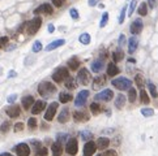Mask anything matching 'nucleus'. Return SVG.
I'll list each match as a JSON object with an SVG mask.
<instances>
[{
    "label": "nucleus",
    "instance_id": "1",
    "mask_svg": "<svg viewBox=\"0 0 158 156\" xmlns=\"http://www.w3.org/2000/svg\"><path fill=\"white\" fill-rule=\"evenodd\" d=\"M38 92L43 98L51 96L54 92H56V86L52 85L51 82H41L38 86Z\"/></svg>",
    "mask_w": 158,
    "mask_h": 156
},
{
    "label": "nucleus",
    "instance_id": "2",
    "mask_svg": "<svg viewBox=\"0 0 158 156\" xmlns=\"http://www.w3.org/2000/svg\"><path fill=\"white\" fill-rule=\"evenodd\" d=\"M111 85L114 86L115 88L118 90H129L132 87V81L128 80L127 77H119V78H115V80L111 81Z\"/></svg>",
    "mask_w": 158,
    "mask_h": 156
},
{
    "label": "nucleus",
    "instance_id": "3",
    "mask_svg": "<svg viewBox=\"0 0 158 156\" xmlns=\"http://www.w3.org/2000/svg\"><path fill=\"white\" fill-rule=\"evenodd\" d=\"M68 77H69V72L65 66H60V68H58L52 73V81L56 82V83H60V82L65 81Z\"/></svg>",
    "mask_w": 158,
    "mask_h": 156
},
{
    "label": "nucleus",
    "instance_id": "4",
    "mask_svg": "<svg viewBox=\"0 0 158 156\" xmlns=\"http://www.w3.org/2000/svg\"><path fill=\"white\" fill-rule=\"evenodd\" d=\"M77 81H78V83H80V85L86 86L90 81H92L90 72L86 68H81L80 70H78V73H77Z\"/></svg>",
    "mask_w": 158,
    "mask_h": 156
},
{
    "label": "nucleus",
    "instance_id": "5",
    "mask_svg": "<svg viewBox=\"0 0 158 156\" xmlns=\"http://www.w3.org/2000/svg\"><path fill=\"white\" fill-rule=\"evenodd\" d=\"M65 151H67V154L71 155V156L77 155V152H78V142H77L76 138H73V136H72V138H69L68 140H67Z\"/></svg>",
    "mask_w": 158,
    "mask_h": 156
},
{
    "label": "nucleus",
    "instance_id": "6",
    "mask_svg": "<svg viewBox=\"0 0 158 156\" xmlns=\"http://www.w3.org/2000/svg\"><path fill=\"white\" fill-rule=\"evenodd\" d=\"M42 25V18L41 17H34L33 20H30L27 23V34L29 35H34L37 31L39 30V27Z\"/></svg>",
    "mask_w": 158,
    "mask_h": 156
},
{
    "label": "nucleus",
    "instance_id": "7",
    "mask_svg": "<svg viewBox=\"0 0 158 156\" xmlns=\"http://www.w3.org/2000/svg\"><path fill=\"white\" fill-rule=\"evenodd\" d=\"M114 98V91L110 88H105L100 91L97 94L96 96H94V100L96 101H110Z\"/></svg>",
    "mask_w": 158,
    "mask_h": 156
},
{
    "label": "nucleus",
    "instance_id": "8",
    "mask_svg": "<svg viewBox=\"0 0 158 156\" xmlns=\"http://www.w3.org/2000/svg\"><path fill=\"white\" fill-rule=\"evenodd\" d=\"M89 95H90L89 90H81V91L77 94L76 99H74V105H76V107H82V105H85Z\"/></svg>",
    "mask_w": 158,
    "mask_h": 156
},
{
    "label": "nucleus",
    "instance_id": "9",
    "mask_svg": "<svg viewBox=\"0 0 158 156\" xmlns=\"http://www.w3.org/2000/svg\"><path fill=\"white\" fill-rule=\"evenodd\" d=\"M58 107H59V103H56V101H54V103H51L49 107H47L46 109V113H45V120L46 121H52L55 115H56V111H58Z\"/></svg>",
    "mask_w": 158,
    "mask_h": 156
},
{
    "label": "nucleus",
    "instance_id": "10",
    "mask_svg": "<svg viewBox=\"0 0 158 156\" xmlns=\"http://www.w3.org/2000/svg\"><path fill=\"white\" fill-rule=\"evenodd\" d=\"M14 151L17 154V156H29L30 155V147L26 143H18L14 147Z\"/></svg>",
    "mask_w": 158,
    "mask_h": 156
},
{
    "label": "nucleus",
    "instance_id": "11",
    "mask_svg": "<svg viewBox=\"0 0 158 156\" xmlns=\"http://www.w3.org/2000/svg\"><path fill=\"white\" fill-rule=\"evenodd\" d=\"M97 151V144L93 140H89V142L85 143L84 146V156H93Z\"/></svg>",
    "mask_w": 158,
    "mask_h": 156
},
{
    "label": "nucleus",
    "instance_id": "12",
    "mask_svg": "<svg viewBox=\"0 0 158 156\" xmlns=\"http://www.w3.org/2000/svg\"><path fill=\"white\" fill-rule=\"evenodd\" d=\"M90 118V116L88 115V112L85 111H76L73 112V120L76 122H86Z\"/></svg>",
    "mask_w": 158,
    "mask_h": 156
},
{
    "label": "nucleus",
    "instance_id": "13",
    "mask_svg": "<svg viewBox=\"0 0 158 156\" xmlns=\"http://www.w3.org/2000/svg\"><path fill=\"white\" fill-rule=\"evenodd\" d=\"M143 27H144V22H143V20L141 18H136L135 21H133L131 23V33L132 34H139L141 33V30H143Z\"/></svg>",
    "mask_w": 158,
    "mask_h": 156
},
{
    "label": "nucleus",
    "instance_id": "14",
    "mask_svg": "<svg viewBox=\"0 0 158 156\" xmlns=\"http://www.w3.org/2000/svg\"><path fill=\"white\" fill-rule=\"evenodd\" d=\"M5 113L11 117V118H16V117H18L20 113H21V108H20L18 105H16V104L9 105V107L5 109Z\"/></svg>",
    "mask_w": 158,
    "mask_h": 156
},
{
    "label": "nucleus",
    "instance_id": "15",
    "mask_svg": "<svg viewBox=\"0 0 158 156\" xmlns=\"http://www.w3.org/2000/svg\"><path fill=\"white\" fill-rule=\"evenodd\" d=\"M45 108H46V101L37 100L33 104V107H31V113H33V115H39V113H41Z\"/></svg>",
    "mask_w": 158,
    "mask_h": 156
},
{
    "label": "nucleus",
    "instance_id": "16",
    "mask_svg": "<svg viewBox=\"0 0 158 156\" xmlns=\"http://www.w3.org/2000/svg\"><path fill=\"white\" fill-rule=\"evenodd\" d=\"M54 12L52 7L50 5V4H42V5H39L38 8H35L34 9V14H39V13H46V14H51Z\"/></svg>",
    "mask_w": 158,
    "mask_h": 156
},
{
    "label": "nucleus",
    "instance_id": "17",
    "mask_svg": "<svg viewBox=\"0 0 158 156\" xmlns=\"http://www.w3.org/2000/svg\"><path fill=\"white\" fill-rule=\"evenodd\" d=\"M110 143H111V142H110V139L106 138V136H100L98 140L96 142L98 150H107L109 146H110Z\"/></svg>",
    "mask_w": 158,
    "mask_h": 156
},
{
    "label": "nucleus",
    "instance_id": "18",
    "mask_svg": "<svg viewBox=\"0 0 158 156\" xmlns=\"http://www.w3.org/2000/svg\"><path fill=\"white\" fill-rule=\"evenodd\" d=\"M103 68H105L103 60H94L92 62V65H90V69H92V72H94V73H101Z\"/></svg>",
    "mask_w": 158,
    "mask_h": 156
},
{
    "label": "nucleus",
    "instance_id": "19",
    "mask_svg": "<svg viewBox=\"0 0 158 156\" xmlns=\"http://www.w3.org/2000/svg\"><path fill=\"white\" fill-rule=\"evenodd\" d=\"M34 103H35V100H34V98L31 96V95H26V96H24V98H22V100H21V104H22L24 109H29V108H31Z\"/></svg>",
    "mask_w": 158,
    "mask_h": 156
},
{
    "label": "nucleus",
    "instance_id": "20",
    "mask_svg": "<svg viewBox=\"0 0 158 156\" xmlns=\"http://www.w3.org/2000/svg\"><path fill=\"white\" fill-rule=\"evenodd\" d=\"M68 120H69V109L63 108L62 112L59 113V116H58V121L60 124H65V122H68Z\"/></svg>",
    "mask_w": 158,
    "mask_h": 156
},
{
    "label": "nucleus",
    "instance_id": "21",
    "mask_svg": "<svg viewBox=\"0 0 158 156\" xmlns=\"http://www.w3.org/2000/svg\"><path fill=\"white\" fill-rule=\"evenodd\" d=\"M64 43H65L64 39H56V40L51 42L50 44H47V46H46V51H52V50H56V48H59V47L64 46Z\"/></svg>",
    "mask_w": 158,
    "mask_h": 156
},
{
    "label": "nucleus",
    "instance_id": "22",
    "mask_svg": "<svg viewBox=\"0 0 158 156\" xmlns=\"http://www.w3.org/2000/svg\"><path fill=\"white\" fill-rule=\"evenodd\" d=\"M116 74H119V68L116 66L115 62H109L107 64V76L115 77Z\"/></svg>",
    "mask_w": 158,
    "mask_h": 156
},
{
    "label": "nucleus",
    "instance_id": "23",
    "mask_svg": "<svg viewBox=\"0 0 158 156\" xmlns=\"http://www.w3.org/2000/svg\"><path fill=\"white\" fill-rule=\"evenodd\" d=\"M137 46H139V40H137V38L136 37L129 38V40H128V52L133 53L137 50Z\"/></svg>",
    "mask_w": 158,
    "mask_h": 156
},
{
    "label": "nucleus",
    "instance_id": "24",
    "mask_svg": "<svg viewBox=\"0 0 158 156\" xmlns=\"http://www.w3.org/2000/svg\"><path fill=\"white\" fill-rule=\"evenodd\" d=\"M51 151H52V156H62L63 154V144L55 142L51 146Z\"/></svg>",
    "mask_w": 158,
    "mask_h": 156
},
{
    "label": "nucleus",
    "instance_id": "25",
    "mask_svg": "<svg viewBox=\"0 0 158 156\" xmlns=\"http://www.w3.org/2000/svg\"><path fill=\"white\" fill-rule=\"evenodd\" d=\"M125 101H127V98H125L123 94H119V95L115 98V107L118 109H122L125 105Z\"/></svg>",
    "mask_w": 158,
    "mask_h": 156
},
{
    "label": "nucleus",
    "instance_id": "26",
    "mask_svg": "<svg viewBox=\"0 0 158 156\" xmlns=\"http://www.w3.org/2000/svg\"><path fill=\"white\" fill-rule=\"evenodd\" d=\"M106 83V77L105 76H98L97 78H94V81H93V88H100L102 87Z\"/></svg>",
    "mask_w": 158,
    "mask_h": 156
},
{
    "label": "nucleus",
    "instance_id": "27",
    "mask_svg": "<svg viewBox=\"0 0 158 156\" xmlns=\"http://www.w3.org/2000/svg\"><path fill=\"white\" fill-rule=\"evenodd\" d=\"M72 99H73V96H72V94H69V92H60L59 94V101L63 104L69 103Z\"/></svg>",
    "mask_w": 158,
    "mask_h": 156
},
{
    "label": "nucleus",
    "instance_id": "28",
    "mask_svg": "<svg viewBox=\"0 0 158 156\" xmlns=\"http://www.w3.org/2000/svg\"><path fill=\"white\" fill-rule=\"evenodd\" d=\"M68 68L71 70H77L78 69V66H80V61H78V58L76 56H73V57H71L69 60H68Z\"/></svg>",
    "mask_w": 158,
    "mask_h": 156
},
{
    "label": "nucleus",
    "instance_id": "29",
    "mask_svg": "<svg viewBox=\"0 0 158 156\" xmlns=\"http://www.w3.org/2000/svg\"><path fill=\"white\" fill-rule=\"evenodd\" d=\"M147 86H148V90H149V92H150V95H152V98H158V92H157V88H156V86H154V83L153 82H150V81H148L147 82Z\"/></svg>",
    "mask_w": 158,
    "mask_h": 156
},
{
    "label": "nucleus",
    "instance_id": "30",
    "mask_svg": "<svg viewBox=\"0 0 158 156\" xmlns=\"http://www.w3.org/2000/svg\"><path fill=\"white\" fill-rule=\"evenodd\" d=\"M78 40H80V43H82V44L88 46L90 44V40H92V38H90V35L88 33H82L80 35V38H78Z\"/></svg>",
    "mask_w": 158,
    "mask_h": 156
},
{
    "label": "nucleus",
    "instance_id": "31",
    "mask_svg": "<svg viewBox=\"0 0 158 156\" xmlns=\"http://www.w3.org/2000/svg\"><path fill=\"white\" fill-rule=\"evenodd\" d=\"M68 138H69V135L67 134V133H59V134L56 135V142H58V143H60V144L67 143Z\"/></svg>",
    "mask_w": 158,
    "mask_h": 156
},
{
    "label": "nucleus",
    "instance_id": "32",
    "mask_svg": "<svg viewBox=\"0 0 158 156\" xmlns=\"http://www.w3.org/2000/svg\"><path fill=\"white\" fill-rule=\"evenodd\" d=\"M64 86L67 88H69V90H74L76 88V81L73 80V78H71V77H68L65 80V83H64Z\"/></svg>",
    "mask_w": 158,
    "mask_h": 156
},
{
    "label": "nucleus",
    "instance_id": "33",
    "mask_svg": "<svg viewBox=\"0 0 158 156\" xmlns=\"http://www.w3.org/2000/svg\"><path fill=\"white\" fill-rule=\"evenodd\" d=\"M137 13H139V16H143V17L148 14V5H147V3H141L140 4L139 9H137Z\"/></svg>",
    "mask_w": 158,
    "mask_h": 156
},
{
    "label": "nucleus",
    "instance_id": "34",
    "mask_svg": "<svg viewBox=\"0 0 158 156\" xmlns=\"http://www.w3.org/2000/svg\"><path fill=\"white\" fill-rule=\"evenodd\" d=\"M124 57V53L123 51L119 50V51H115V52L112 53V58H114V62H118V61H122Z\"/></svg>",
    "mask_w": 158,
    "mask_h": 156
},
{
    "label": "nucleus",
    "instance_id": "35",
    "mask_svg": "<svg viewBox=\"0 0 158 156\" xmlns=\"http://www.w3.org/2000/svg\"><path fill=\"white\" fill-rule=\"evenodd\" d=\"M140 100H141V103H144V104H148L149 101H150L148 92L145 91V90H141V91H140Z\"/></svg>",
    "mask_w": 158,
    "mask_h": 156
},
{
    "label": "nucleus",
    "instance_id": "36",
    "mask_svg": "<svg viewBox=\"0 0 158 156\" xmlns=\"http://www.w3.org/2000/svg\"><path fill=\"white\" fill-rule=\"evenodd\" d=\"M136 96H137V92H136V88L131 87L128 90V100L129 103H133V101L136 100Z\"/></svg>",
    "mask_w": 158,
    "mask_h": 156
},
{
    "label": "nucleus",
    "instance_id": "37",
    "mask_svg": "<svg viewBox=\"0 0 158 156\" xmlns=\"http://www.w3.org/2000/svg\"><path fill=\"white\" fill-rule=\"evenodd\" d=\"M80 135H81V138H82V140L86 143V142H89V140H92V136H93V134L90 131H88V130H84V131H81L80 133Z\"/></svg>",
    "mask_w": 158,
    "mask_h": 156
},
{
    "label": "nucleus",
    "instance_id": "38",
    "mask_svg": "<svg viewBox=\"0 0 158 156\" xmlns=\"http://www.w3.org/2000/svg\"><path fill=\"white\" fill-rule=\"evenodd\" d=\"M140 112H141V115H143L144 117H152V116H154V109H153V108H143Z\"/></svg>",
    "mask_w": 158,
    "mask_h": 156
},
{
    "label": "nucleus",
    "instance_id": "39",
    "mask_svg": "<svg viewBox=\"0 0 158 156\" xmlns=\"http://www.w3.org/2000/svg\"><path fill=\"white\" fill-rule=\"evenodd\" d=\"M90 111H92L93 115H98V113L101 112V105L97 103V101H94V103L90 104Z\"/></svg>",
    "mask_w": 158,
    "mask_h": 156
},
{
    "label": "nucleus",
    "instance_id": "40",
    "mask_svg": "<svg viewBox=\"0 0 158 156\" xmlns=\"http://www.w3.org/2000/svg\"><path fill=\"white\" fill-rule=\"evenodd\" d=\"M125 14H127V7L124 5L123 8H122V10H120V14H119V17H118V22H119V25H122V23L124 22Z\"/></svg>",
    "mask_w": 158,
    "mask_h": 156
},
{
    "label": "nucleus",
    "instance_id": "41",
    "mask_svg": "<svg viewBox=\"0 0 158 156\" xmlns=\"http://www.w3.org/2000/svg\"><path fill=\"white\" fill-rule=\"evenodd\" d=\"M37 118H35V117H30L29 120H27V126H29V129L30 130H34L35 128H37Z\"/></svg>",
    "mask_w": 158,
    "mask_h": 156
},
{
    "label": "nucleus",
    "instance_id": "42",
    "mask_svg": "<svg viewBox=\"0 0 158 156\" xmlns=\"http://www.w3.org/2000/svg\"><path fill=\"white\" fill-rule=\"evenodd\" d=\"M135 82H136V85H137V87H140V88H143L144 87V78L141 74H136V77H135Z\"/></svg>",
    "mask_w": 158,
    "mask_h": 156
},
{
    "label": "nucleus",
    "instance_id": "43",
    "mask_svg": "<svg viewBox=\"0 0 158 156\" xmlns=\"http://www.w3.org/2000/svg\"><path fill=\"white\" fill-rule=\"evenodd\" d=\"M109 22V13L107 12H105L103 14H102V18H101V22H100V27H105L107 25Z\"/></svg>",
    "mask_w": 158,
    "mask_h": 156
},
{
    "label": "nucleus",
    "instance_id": "44",
    "mask_svg": "<svg viewBox=\"0 0 158 156\" xmlns=\"http://www.w3.org/2000/svg\"><path fill=\"white\" fill-rule=\"evenodd\" d=\"M136 5H137V2H136V0H131V5H129L128 8H127V14L129 16V17H131V16H132V13H133V12H135V8H136Z\"/></svg>",
    "mask_w": 158,
    "mask_h": 156
},
{
    "label": "nucleus",
    "instance_id": "45",
    "mask_svg": "<svg viewBox=\"0 0 158 156\" xmlns=\"http://www.w3.org/2000/svg\"><path fill=\"white\" fill-rule=\"evenodd\" d=\"M31 51L33 52H39V51H42V43L39 42V40H35L34 43H33V47H31Z\"/></svg>",
    "mask_w": 158,
    "mask_h": 156
},
{
    "label": "nucleus",
    "instance_id": "46",
    "mask_svg": "<svg viewBox=\"0 0 158 156\" xmlns=\"http://www.w3.org/2000/svg\"><path fill=\"white\" fill-rule=\"evenodd\" d=\"M11 129V122H8V121H4V122L2 124V126H0V131L3 133V134H5V133H8V130Z\"/></svg>",
    "mask_w": 158,
    "mask_h": 156
},
{
    "label": "nucleus",
    "instance_id": "47",
    "mask_svg": "<svg viewBox=\"0 0 158 156\" xmlns=\"http://www.w3.org/2000/svg\"><path fill=\"white\" fill-rule=\"evenodd\" d=\"M69 14H71V17H72L73 20H78V17H80L78 10L76 9V8H71V9H69Z\"/></svg>",
    "mask_w": 158,
    "mask_h": 156
},
{
    "label": "nucleus",
    "instance_id": "48",
    "mask_svg": "<svg viewBox=\"0 0 158 156\" xmlns=\"http://www.w3.org/2000/svg\"><path fill=\"white\" fill-rule=\"evenodd\" d=\"M31 146L34 147V151H35V152H37L41 147H43V146H42V143L39 142V140H31Z\"/></svg>",
    "mask_w": 158,
    "mask_h": 156
},
{
    "label": "nucleus",
    "instance_id": "49",
    "mask_svg": "<svg viewBox=\"0 0 158 156\" xmlns=\"http://www.w3.org/2000/svg\"><path fill=\"white\" fill-rule=\"evenodd\" d=\"M38 156H47V154H49V151H47V148L46 147H41L39 150L35 152Z\"/></svg>",
    "mask_w": 158,
    "mask_h": 156
},
{
    "label": "nucleus",
    "instance_id": "50",
    "mask_svg": "<svg viewBox=\"0 0 158 156\" xmlns=\"http://www.w3.org/2000/svg\"><path fill=\"white\" fill-rule=\"evenodd\" d=\"M101 156H118V152L115 150H106Z\"/></svg>",
    "mask_w": 158,
    "mask_h": 156
},
{
    "label": "nucleus",
    "instance_id": "51",
    "mask_svg": "<svg viewBox=\"0 0 158 156\" xmlns=\"http://www.w3.org/2000/svg\"><path fill=\"white\" fill-rule=\"evenodd\" d=\"M13 130H14V133L22 131V130H24V124H22V122H17V124H14V128H13Z\"/></svg>",
    "mask_w": 158,
    "mask_h": 156
},
{
    "label": "nucleus",
    "instance_id": "52",
    "mask_svg": "<svg viewBox=\"0 0 158 156\" xmlns=\"http://www.w3.org/2000/svg\"><path fill=\"white\" fill-rule=\"evenodd\" d=\"M16 100H17V95H16V94H12V95H9V96L7 98V101L9 104H13Z\"/></svg>",
    "mask_w": 158,
    "mask_h": 156
},
{
    "label": "nucleus",
    "instance_id": "53",
    "mask_svg": "<svg viewBox=\"0 0 158 156\" xmlns=\"http://www.w3.org/2000/svg\"><path fill=\"white\" fill-rule=\"evenodd\" d=\"M118 44H119V46L125 44V35H124V34H120L119 39H118Z\"/></svg>",
    "mask_w": 158,
    "mask_h": 156
},
{
    "label": "nucleus",
    "instance_id": "54",
    "mask_svg": "<svg viewBox=\"0 0 158 156\" xmlns=\"http://www.w3.org/2000/svg\"><path fill=\"white\" fill-rule=\"evenodd\" d=\"M64 2H65V0H52V4L56 8H59V7L63 5V3H64Z\"/></svg>",
    "mask_w": 158,
    "mask_h": 156
},
{
    "label": "nucleus",
    "instance_id": "55",
    "mask_svg": "<svg viewBox=\"0 0 158 156\" xmlns=\"http://www.w3.org/2000/svg\"><path fill=\"white\" fill-rule=\"evenodd\" d=\"M156 4H157V0H148L147 5H148V7H150V9H153V8L156 7Z\"/></svg>",
    "mask_w": 158,
    "mask_h": 156
},
{
    "label": "nucleus",
    "instance_id": "56",
    "mask_svg": "<svg viewBox=\"0 0 158 156\" xmlns=\"http://www.w3.org/2000/svg\"><path fill=\"white\" fill-rule=\"evenodd\" d=\"M114 131H115V129H105L102 133H103V134H111V133H114Z\"/></svg>",
    "mask_w": 158,
    "mask_h": 156
},
{
    "label": "nucleus",
    "instance_id": "57",
    "mask_svg": "<svg viewBox=\"0 0 158 156\" xmlns=\"http://www.w3.org/2000/svg\"><path fill=\"white\" fill-rule=\"evenodd\" d=\"M17 76V73L14 72V70H11L9 73H8V78H13V77H16Z\"/></svg>",
    "mask_w": 158,
    "mask_h": 156
},
{
    "label": "nucleus",
    "instance_id": "58",
    "mask_svg": "<svg viewBox=\"0 0 158 156\" xmlns=\"http://www.w3.org/2000/svg\"><path fill=\"white\" fill-rule=\"evenodd\" d=\"M47 30H49V33H54V31H55V26L52 25V23H50L49 27H47Z\"/></svg>",
    "mask_w": 158,
    "mask_h": 156
},
{
    "label": "nucleus",
    "instance_id": "59",
    "mask_svg": "<svg viewBox=\"0 0 158 156\" xmlns=\"http://www.w3.org/2000/svg\"><path fill=\"white\" fill-rule=\"evenodd\" d=\"M2 39V43H3V46H5L7 43H8V40H9V39H8V37H3V38H0Z\"/></svg>",
    "mask_w": 158,
    "mask_h": 156
},
{
    "label": "nucleus",
    "instance_id": "60",
    "mask_svg": "<svg viewBox=\"0 0 158 156\" xmlns=\"http://www.w3.org/2000/svg\"><path fill=\"white\" fill-rule=\"evenodd\" d=\"M89 5H90V7L97 5V0H89Z\"/></svg>",
    "mask_w": 158,
    "mask_h": 156
},
{
    "label": "nucleus",
    "instance_id": "61",
    "mask_svg": "<svg viewBox=\"0 0 158 156\" xmlns=\"http://www.w3.org/2000/svg\"><path fill=\"white\" fill-rule=\"evenodd\" d=\"M0 156H13V155L9 154V152H3V154H0Z\"/></svg>",
    "mask_w": 158,
    "mask_h": 156
},
{
    "label": "nucleus",
    "instance_id": "62",
    "mask_svg": "<svg viewBox=\"0 0 158 156\" xmlns=\"http://www.w3.org/2000/svg\"><path fill=\"white\" fill-rule=\"evenodd\" d=\"M128 62H132V64H135L136 60H135V58H128Z\"/></svg>",
    "mask_w": 158,
    "mask_h": 156
},
{
    "label": "nucleus",
    "instance_id": "63",
    "mask_svg": "<svg viewBox=\"0 0 158 156\" xmlns=\"http://www.w3.org/2000/svg\"><path fill=\"white\" fill-rule=\"evenodd\" d=\"M3 47V43H2V39H0V48H2Z\"/></svg>",
    "mask_w": 158,
    "mask_h": 156
},
{
    "label": "nucleus",
    "instance_id": "64",
    "mask_svg": "<svg viewBox=\"0 0 158 156\" xmlns=\"http://www.w3.org/2000/svg\"><path fill=\"white\" fill-rule=\"evenodd\" d=\"M97 156H101V155H97Z\"/></svg>",
    "mask_w": 158,
    "mask_h": 156
}]
</instances>
